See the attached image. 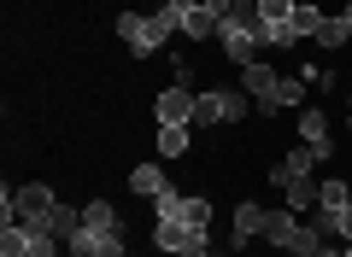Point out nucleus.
<instances>
[{"instance_id":"obj_1","label":"nucleus","mask_w":352,"mask_h":257,"mask_svg":"<svg viewBox=\"0 0 352 257\" xmlns=\"http://www.w3.org/2000/svg\"><path fill=\"white\" fill-rule=\"evenodd\" d=\"M124 252V228H118V210L106 199L82 205V234L65 245V257H118Z\"/></svg>"},{"instance_id":"obj_2","label":"nucleus","mask_w":352,"mask_h":257,"mask_svg":"<svg viewBox=\"0 0 352 257\" xmlns=\"http://www.w3.org/2000/svg\"><path fill=\"white\" fill-rule=\"evenodd\" d=\"M264 240L276 245V252H294V257H317L323 252V234L311 228V222H300L294 210H270V222H264Z\"/></svg>"},{"instance_id":"obj_3","label":"nucleus","mask_w":352,"mask_h":257,"mask_svg":"<svg viewBox=\"0 0 352 257\" xmlns=\"http://www.w3.org/2000/svg\"><path fill=\"white\" fill-rule=\"evenodd\" d=\"M65 199H53V187L30 182L12 193V222H24V228H53V210H59Z\"/></svg>"},{"instance_id":"obj_4","label":"nucleus","mask_w":352,"mask_h":257,"mask_svg":"<svg viewBox=\"0 0 352 257\" xmlns=\"http://www.w3.org/2000/svg\"><path fill=\"white\" fill-rule=\"evenodd\" d=\"M241 88H247V94H252V106H258V117H276V88H282V76L276 71H270V64H258V59H252V64H241Z\"/></svg>"},{"instance_id":"obj_5","label":"nucleus","mask_w":352,"mask_h":257,"mask_svg":"<svg viewBox=\"0 0 352 257\" xmlns=\"http://www.w3.org/2000/svg\"><path fill=\"white\" fill-rule=\"evenodd\" d=\"M153 240H159V252H170V257H182V252H212V245H206V234L188 228V222H159V228H153Z\"/></svg>"},{"instance_id":"obj_6","label":"nucleus","mask_w":352,"mask_h":257,"mask_svg":"<svg viewBox=\"0 0 352 257\" xmlns=\"http://www.w3.org/2000/svg\"><path fill=\"white\" fill-rule=\"evenodd\" d=\"M194 99H200L194 88L176 82V88H164V94L153 99V117H159V123H188V129H194Z\"/></svg>"},{"instance_id":"obj_7","label":"nucleus","mask_w":352,"mask_h":257,"mask_svg":"<svg viewBox=\"0 0 352 257\" xmlns=\"http://www.w3.org/2000/svg\"><path fill=\"white\" fill-rule=\"evenodd\" d=\"M118 36L129 41V53H135V59H153V53L164 47V41L153 36V24H147L141 12H118Z\"/></svg>"},{"instance_id":"obj_8","label":"nucleus","mask_w":352,"mask_h":257,"mask_svg":"<svg viewBox=\"0 0 352 257\" xmlns=\"http://www.w3.org/2000/svg\"><path fill=\"white\" fill-rule=\"evenodd\" d=\"M217 36H223V53H229L235 64H252V59H258V47H264V29H241V24H223Z\"/></svg>"},{"instance_id":"obj_9","label":"nucleus","mask_w":352,"mask_h":257,"mask_svg":"<svg viewBox=\"0 0 352 257\" xmlns=\"http://www.w3.org/2000/svg\"><path fill=\"white\" fill-rule=\"evenodd\" d=\"M164 222H188V228H212V199H200V193H182L176 199V217H164Z\"/></svg>"},{"instance_id":"obj_10","label":"nucleus","mask_w":352,"mask_h":257,"mask_svg":"<svg viewBox=\"0 0 352 257\" xmlns=\"http://www.w3.org/2000/svg\"><path fill=\"white\" fill-rule=\"evenodd\" d=\"M264 222H270V210H258V205H247V199H241V205H235V245L258 240V234H264Z\"/></svg>"},{"instance_id":"obj_11","label":"nucleus","mask_w":352,"mask_h":257,"mask_svg":"<svg viewBox=\"0 0 352 257\" xmlns=\"http://www.w3.org/2000/svg\"><path fill=\"white\" fill-rule=\"evenodd\" d=\"M300 140H305V147H323V152H329V117H323L317 106L300 111Z\"/></svg>"},{"instance_id":"obj_12","label":"nucleus","mask_w":352,"mask_h":257,"mask_svg":"<svg viewBox=\"0 0 352 257\" xmlns=\"http://www.w3.org/2000/svg\"><path fill=\"white\" fill-rule=\"evenodd\" d=\"M129 187H135L141 199H159L170 182H164V170H159V164H135V170H129Z\"/></svg>"},{"instance_id":"obj_13","label":"nucleus","mask_w":352,"mask_h":257,"mask_svg":"<svg viewBox=\"0 0 352 257\" xmlns=\"http://www.w3.org/2000/svg\"><path fill=\"white\" fill-rule=\"evenodd\" d=\"M217 29H223V18H217V12H206V6H194V12H182V36L206 41V36H217Z\"/></svg>"},{"instance_id":"obj_14","label":"nucleus","mask_w":352,"mask_h":257,"mask_svg":"<svg viewBox=\"0 0 352 257\" xmlns=\"http://www.w3.org/2000/svg\"><path fill=\"white\" fill-rule=\"evenodd\" d=\"M159 152L164 158H182L188 152V123H159Z\"/></svg>"},{"instance_id":"obj_15","label":"nucleus","mask_w":352,"mask_h":257,"mask_svg":"<svg viewBox=\"0 0 352 257\" xmlns=\"http://www.w3.org/2000/svg\"><path fill=\"white\" fill-rule=\"evenodd\" d=\"M282 193H288V210H294V217H300V210H317V182H311V175H300V182H288Z\"/></svg>"},{"instance_id":"obj_16","label":"nucleus","mask_w":352,"mask_h":257,"mask_svg":"<svg viewBox=\"0 0 352 257\" xmlns=\"http://www.w3.org/2000/svg\"><path fill=\"white\" fill-rule=\"evenodd\" d=\"M294 6H300V0H258V24H264V29L294 24Z\"/></svg>"},{"instance_id":"obj_17","label":"nucleus","mask_w":352,"mask_h":257,"mask_svg":"<svg viewBox=\"0 0 352 257\" xmlns=\"http://www.w3.org/2000/svg\"><path fill=\"white\" fill-rule=\"evenodd\" d=\"M0 257H30V228L24 222H6L0 228Z\"/></svg>"},{"instance_id":"obj_18","label":"nucleus","mask_w":352,"mask_h":257,"mask_svg":"<svg viewBox=\"0 0 352 257\" xmlns=\"http://www.w3.org/2000/svg\"><path fill=\"white\" fill-rule=\"evenodd\" d=\"M53 234L71 245L76 234H82V210H76V205H59V210H53Z\"/></svg>"},{"instance_id":"obj_19","label":"nucleus","mask_w":352,"mask_h":257,"mask_svg":"<svg viewBox=\"0 0 352 257\" xmlns=\"http://www.w3.org/2000/svg\"><path fill=\"white\" fill-rule=\"evenodd\" d=\"M323 29V12H317V0H300L294 6V36H317Z\"/></svg>"},{"instance_id":"obj_20","label":"nucleus","mask_w":352,"mask_h":257,"mask_svg":"<svg viewBox=\"0 0 352 257\" xmlns=\"http://www.w3.org/2000/svg\"><path fill=\"white\" fill-rule=\"evenodd\" d=\"M200 123H223V88L194 99V129H200Z\"/></svg>"},{"instance_id":"obj_21","label":"nucleus","mask_w":352,"mask_h":257,"mask_svg":"<svg viewBox=\"0 0 352 257\" xmlns=\"http://www.w3.org/2000/svg\"><path fill=\"white\" fill-rule=\"evenodd\" d=\"M30 257H59V234L53 228H30Z\"/></svg>"},{"instance_id":"obj_22","label":"nucleus","mask_w":352,"mask_h":257,"mask_svg":"<svg viewBox=\"0 0 352 257\" xmlns=\"http://www.w3.org/2000/svg\"><path fill=\"white\" fill-rule=\"evenodd\" d=\"M346 36H352V29L340 24V12H335V18H323V29H317V41H323V47H346Z\"/></svg>"},{"instance_id":"obj_23","label":"nucleus","mask_w":352,"mask_h":257,"mask_svg":"<svg viewBox=\"0 0 352 257\" xmlns=\"http://www.w3.org/2000/svg\"><path fill=\"white\" fill-rule=\"evenodd\" d=\"M300 99H305V76H300V82H294V76H282V88H276V106L288 111V106H300Z\"/></svg>"},{"instance_id":"obj_24","label":"nucleus","mask_w":352,"mask_h":257,"mask_svg":"<svg viewBox=\"0 0 352 257\" xmlns=\"http://www.w3.org/2000/svg\"><path fill=\"white\" fill-rule=\"evenodd\" d=\"M340 240H352V205L340 210Z\"/></svg>"},{"instance_id":"obj_25","label":"nucleus","mask_w":352,"mask_h":257,"mask_svg":"<svg viewBox=\"0 0 352 257\" xmlns=\"http://www.w3.org/2000/svg\"><path fill=\"white\" fill-rule=\"evenodd\" d=\"M164 6H176V12H194V6H200V0H164Z\"/></svg>"},{"instance_id":"obj_26","label":"nucleus","mask_w":352,"mask_h":257,"mask_svg":"<svg viewBox=\"0 0 352 257\" xmlns=\"http://www.w3.org/2000/svg\"><path fill=\"white\" fill-rule=\"evenodd\" d=\"M340 245H346V240H340ZM340 245H335V240H329V245H323V252H317V257H340Z\"/></svg>"},{"instance_id":"obj_27","label":"nucleus","mask_w":352,"mask_h":257,"mask_svg":"<svg viewBox=\"0 0 352 257\" xmlns=\"http://www.w3.org/2000/svg\"><path fill=\"white\" fill-rule=\"evenodd\" d=\"M340 24H346V29H352V0H346V6H340Z\"/></svg>"},{"instance_id":"obj_28","label":"nucleus","mask_w":352,"mask_h":257,"mask_svg":"<svg viewBox=\"0 0 352 257\" xmlns=\"http://www.w3.org/2000/svg\"><path fill=\"white\" fill-rule=\"evenodd\" d=\"M182 257H223V252H182Z\"/></svg>"},{"instance_id":"obj_29","label":"nucleus","mask_w":352,"mask_h":257,"mask_svg":"<svg viewBox=\"0 0 352 257\" xmlns=\"http://www.w3.org/2000/svg\"><path fill=\"white\" fill-rule=\"evenodd\" d=\"M340 257H352V240H346V245H340Z\"/></svg>"},{"instance_id":"obj_30","label":"nucleus","mask_w":352,"mask_h":257,"mask_svg":"<svg viewBox=\"0 0 352 257\" xmlns=\"http://www.w3.org/2000/svg\"><path fill=\"white\" fill-rule=\"evenodd\" d=\"M276 257H294V252H276Z\"/></svg>"},{"instance_id":"obj_31","label":"nucleus","mask_w":352,"mask_h":257,"mask_svg":"<svg viewBox=\"0 0 352 257\" xmlns=\"http://www.w3.org/2000/svg\"><path fill=\"white\" fill-rule=\"evenodd\" d=\"M159 257H170V252H159Z\"/></svg>"},{"instance_id":"obj_32","label":"nucleus","mask_w":352,"mask_h":257,"mask_svg":"<svg viewBox=\"0 0 352 257\" xmlns=\"http://www.w3.org/2000/svg\"><path fill=\"white\" fill-rule=\"evenodd\" d=\"M346 129H352V123H346Z\"/></svg>"}]
</instances>
